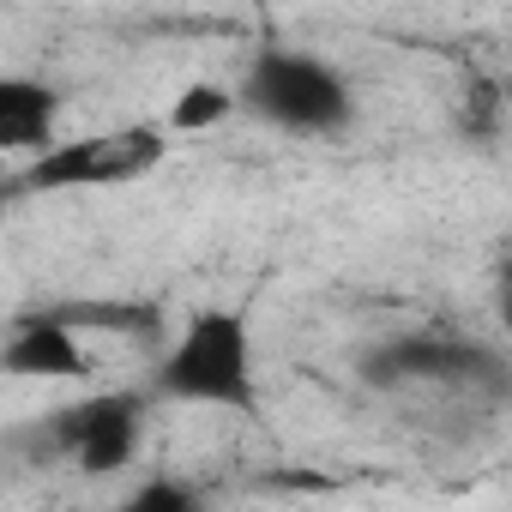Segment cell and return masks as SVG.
I'll return each instance as SVG.
<instances>
[{
	"label": "cell",
	"mask_w": 512,
	"mask_h": 512,
	"mask_svg": "<svg viewBox=\"0 0 512 512\" xmlns=\"http://www.w3.org/2000/svg\"><path fill=\"white\" fill-rule=\"evenodd\" d=\"M61 139V91L37 73H0V151L43 157Z\"/></svg>",
	"instance_id": "cell-7"
},
{
	"label": "cell",
	"mask_w": 512,
	"mask_h": 512,
	"mask_svg": "<svg viewBox=\"0 0 512 512\" xmlns=\"http://www.w3.org/2000/svg\"><path fill=\"white\" fill-rule=\"evenodd\" d=\"M368 380L380 386H506V362L464 338H392L368 362Z\"/></svg>",
	"instance_id": "cell-5"
},
{
	"label": "cell",
	"mask_w": 512,
	"mask_h": 512,
	"mask_svg": "<svg viewBox=\"0 0 512 512\" xmlns=\"http://www.w3.org/2000/svg\"><path fill=\"white\" fill-rule=\"evenodd\" d=\"M235 109L260 115L266 127L296 133V139H332L356 121V91L326 55L260 49L235 85Z\"/></svg>",
	"instance_id": "cell-2"
},
{
	"label": "cell",
	"mask_w": 512,
	"mask_h": 512,
	"mask_svg": "<svg viewBox=\"0 0 512 512\" xmlns=\"http://www.w3.org/2000/svg\"><path fill=\"white\" fill-rule=\"evenodd\" d=\"M43 446L79 476H121L145 446V392H79L37 422Z\"/></svg>",
	"instance_id": "cell-4"
},
{
	"label": "cell",
	"mask_w": 512,
	"mask_h": 512,
	"mask_svg": "<svg viewBox=\"0 0 512 512\" xmlns=\"http://www.w3.org/2000/svg\"><path fill=\"white\" fill-rule=\"evenodd\" d=\"M0 374L7 380H91L97 362L85 350V338L55 314V308H31L0 332Z\"/></svg>",
	"instance_id": "cell-6"
},
{
	"label": "cell",
	"mask_w": 512,
	"mask_h": 512,
	"mask_svg": "<svg viewBox=\"0 0 512 512\" xmlns=\"http://www.w3.org/2000/svg\"><path fill=\"white\" fill-rule=\"evenodd\" d=\"M103 512H205V500H199V488H187V482H175V476H151V482H139V488H127L115 506H103Z\"/></svg>",
	"instance_id": "cell-9"
},
{
	"label": "cell",
	"mask_w": 512,
	"mask_h": 512,
	"mask_svg": "<svg viewBox=\"0 0 512 512\" xmlns=\"http://www.w3.org/2000/svg\"><path fill=\"white\" fill-rule=\"evenodd\" d=\"M169 157V133L157 121H127L79 139H55L43 157H31L19 175L0 181V199H43V193H97V187H133L157 175Z\"/></svg>",
	"instance_id": "cell-3"
},
{
	"label": "cell",
	"mask_w": 512,
	"mask_h": 512,
	"mask_svg": "<svg viewBox=\"0 0 512 512\" xmlns=\"http://www.w3.org/2000/svg\"><path fill=\"white\" fill-rule=\"evenodd\" d=\"M223 115H235V91H223V85H187V91L175 97L163 133H205V127H217Z\"/></svg>",
	"instance_id": "cell-8"
},
{
	"label": "cell",
	"mask_w": 512,
	"mask_h": 512,
	"mask_svg": "<svg viewBox=\"0 0 512 512\" xmlns=\"http://www.w3.org/2000/svg\"><path fill=\"white\" fill-rule=\"evenodd\" d=\"M151 398L260 416V380H253V326L241 308H199L175 338H163L151 368Z\"/></svg>",
	"instance_id": "cell-1"
}]
</instances>
